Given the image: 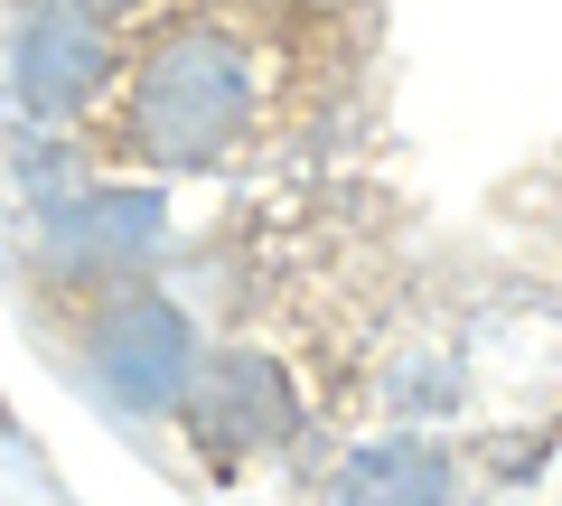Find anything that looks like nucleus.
Listing matches in <instances>:
<instances>
[{
	"label": "nucleus",
	"mask_w": 562,
	"mask_h": 506,
	"mask_svg": "<svg viewBox=\"0 0 562 506\" xmlns=\"http://www.w3.org/2000/svg\"><path fill=\"white\" fill-rule=\"evenodd\" d=\"M301 66H291V20L262 10H150L122 38L113 103L85 132V160L122 179H206V169L254 160L281 132Z\"/></svg>",
	"instance_id": "1"
},
{
	"label": "nucleus",
	"mask_w": 562,
	"mask_h": 506,
	"mask_svg": "<svg viewBox=\"0 0 562 506\" xmlns=\"http://www.w3.org/2000/svg\"><path fill=\"white\" fill-rule=\"evenodd\" d=\"M66 357H76L85 394L132 423H179L188 385L206 375V328L179 291L160 282H122V291H94V301H66Z\"/></svg>",
	"instance_id": "2"
},
{
	"label": "nucleus",
	"mask_w": 562,
	"mask_h": 506,
	"mask_svg": "<svg viewBox=\"0 0 562 506\" xmlns=\"http://www.w3.org/2000/svg\"><path fill=\"white\" fill-rule=\"evenodd\" d=\"M301 431H310V385H301V366L262 338H225L179 404L188 460L216 469V479H244V469L281 460V450H301Z\"/></svg>",
	"instance_id": "3"
},
{
	"label": "nucleus",
	"mask_w": 562,
	"mask_h": 506,
	"mask_svg": "<svg viewBox=\"0 0 562 506\" xmlns=\"http://www.w3.org/2000/svg\"><path fill=\"white\" fill-rule=\"evenodd\" d=\"M122 38L132 20L113 10H20L10 38H0V76H10V113L47 122V132H94V113L113 103L122 76Z\"/></svg>",
	"instance_id": "4"
},
{
	"label": "nucleus",
	"mask_w": 562,
	"mask_h": 506,
	"mask_svg": "<svg viewBox=\"0 0 562 506\" xmlns=\"http://www.w3.org/2000/svg\"><path fill=\"white\" fill-rule=\"evenodd\" d=\"M319 506H460V450L441 431H384L357 441L319 479Z\"/></svg>",
	"instance_id": "5"
}]
</instances>
